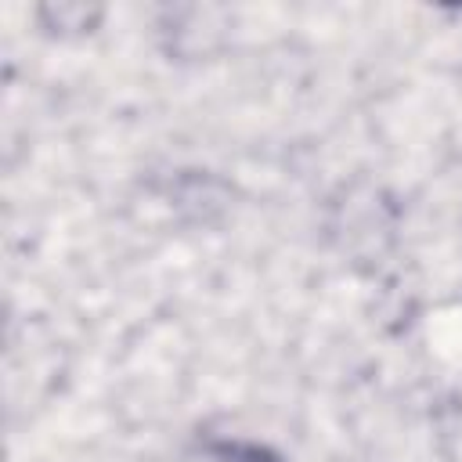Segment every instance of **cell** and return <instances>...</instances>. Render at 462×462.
Instances as JSON below:
<instances>
[{
    "label": "cell",
    "mask_w": 462,
    "mask_h": 462,
    "mask_svg": "<svg viewBox=\"0 0 462 462\" xmlns=\"http://www.w3.org/2000/svg\"><path fill=\"white\" fill-rule=\"evenodd\" d=\"M220 462H271L260 448H242V444H227Z\"/></svg>",
    "instance_id": "obj_1"
}]
</instances>
